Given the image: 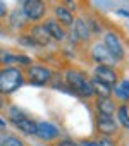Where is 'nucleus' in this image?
<instances>
[{
  "instance_id": "2eb2a0df",
  "label": "nucleus",
  "mask_w": 129,
  "mask_h": 146,
  "mask_svg": "<svg viewBox=\"0 0 129 146\" xmlns=\"http://www.w3.org/2000/svg\"><path fill=\"white\" fill-rule=\"evenodd\" d=\"M14 125H16L21 132H24V134H29V136L36 134V122H35L28 113H26L24 117H21V119L14 120Z\"/></svg>"
},
{
  "instance_id": "a211bd4d",
  "label": "nucleus",
  "mask_w": 129,
  "mask_h": 146,
  "mask_svg": "<svg viewBox=\"0 0 129 146\" xmlns=\"http://www.w3.org/2000/svg\"><path fill=\"white\" fill-rule=\"evenodd\" d=\"M16 23H19V24H17L19 28H23V26L26 24V17H24V14H23L21 9H16V11L12 12V16H11V26H12V28H16Z\"/></svg>"
},
{
  "instance_id": "dca6fc26",
  "label": "nucleus",
  "mask_w": 129,
  "mask_h": 146,
  "mask_svg": "<svg viewBox=\"0 0 129 146\" xmlns=\"http://www.w3.org/2000/svg\"><path fill=\"white\" fill-rule=\"evenodd\" d=\"M90 83H91V88H93V95H96L98 98H110L112 96V86L98 81L96 78H91Z\"/></svg>"
},
{
  "instance_id": "b1692460",
  "label": "nucleus",
  "mask_w": 129,
  "mask_h": 146,
  "mask_svg": "<svg viewBox=\"0 0 129 146\" xmlns=\"http://www.w3.org/2000/svg\"><path fill=\"white\" fill-rule=\"evenodd\" d=\"M57 146H79V144H76V143L71 141V139H64V141L57 143Z\"/></svg>"
},
{
  "instance_id": "412c9836",
  "label": "nucleus",
  "mask_w": 129,
  "mask_h": 146,
  "mask_svg": "<svg viewBox=\"0 0 129 146\" xmlns=\"http://www.w3.org/2000/svg\"><path fill=\"white\" fill-rule=\"evenodd\" d=\"M114 91H115V96H117V98H120L122 102H129V95H127L120 86H115V88H114Z\"/></svg>"
},
{
  "instance_id": "0eeeda50",
  "label": "nucleus",
  "mask_w": 129,
  "mask_h": 146,
  "mask_svg": "<svg viewBox=\"0 0 129 146\" xmlns=\"http://www.w3.org/2000/svg\"><path fill=\"white\" fill-rule=\"evenodd\" d=\"M96 129L100 131V134H103V137H110L117 132L119 124H117V120H114V117L96 115Z\"/></svg>"
},
{
  "instance_id": "9d476101",
  "label": "nucleus",
  "mask_w": 129,
  "mask_h": 146,
  "mask_svg": "<svg viewBox=\"0 0 129 146\" xmlns=\"http://www.w3.org/2000/svg\"><path fill=\"white\" fill-rule=\"evenodd\" d=\"M72 36H74L78 41L86 43V41L90 40V36H91V31H90L88 21H84L83 17L74 19V24H72Z\"/></svg>"
},
{
  "instance_id": "aec40b11",
  "label": "nucleus",
  "mask_w": 129,
  "mask_h": 146,
  "mask_svg": "<svg viewBox=\"0 0 129 146\" xmlns=\"http://www.w3.org/2000/svg\"><path fill=\"white\" fill-rule=\"evenodd\" d=\"M0 146H24V144H23V141H21V139H17V137H12V136H11V137L4 139Z\"/></svg>"
},
{
  "instance_id": "f3484780",
  "label": "nucleus",
  "mask_w": 129,
  "mask_h": 146,
  "mask_svg": "<svg viewBox=\"0 0 129 146\" xmlns=\"http://www.w3.org/2000/svg\"><path fill=\"white\" fill-rule=\"evenodd\" d=\"M117 120L122 127L129 129V113H127V105H120L117 107Z\"/></svg>"
},
{
  "instance_id": "cd10ccee",
  "label": "nucleus",
  "mask_w": 129,
  "mask_h": 146,
  "mask_svg": "<svg viewBox=\"0 0 129 146\" xmlns=\"http://www.w3.org/2000/svg\"><path fill=\"white\" fill-rule=\"evenodd\" d=\"M4 107H5V102H4V96H2V95H0V110H2Z\"/></svg>"
},
{
  "instance_id": "423d86ee",
  "label": "nucleus",
  "mask_w": 129,
  "mask_h": 146,
  "mask_svg": "<svg viewBox=\"0 0 129 146\" xmlns=\"http://www.w3.org/2000/svg\"><path fill=\"white\" fill-rule=\"evenodd\" d=\"M98 81L108 84V86H115L117 79H119V74H117V70L110 65H96L95 67V76Z\"/></svg>"
},
{
  "instance_id": "20e7f679",
  "label": "nucleus",
  "mask_w": 129,
  "mask_h": 146,
  "mask_svg": "<svg viewBox=\"0 0 129 146\" xmlns=\"http://www.w3.org/2000/svg\"><path fill=\"white\" fill-rule=\"evenodd\" d=\"M103 46L107 48V52H108V55L112 57L114 62H120L124 58V46H122V43H120V40L115 33H112V31L105 33Z\"/></svg>"
},
{
  "instance_id": "5701e85b",
  "label": "nucleus",
  "mask_w": 129,
  "mask_h": 146,
  "mask_svg": "<svg viewBox=\"0 0 129 146\" xmlns=\"http://www.w3.org/2000/svg\"><path fill=\"white\" fill-rule=\"evenodd\" d=\"M7 16V5L5 2H0V19H4Z\"/></svg>"
},
{
  "instance_id": "ddd939ff",
  "label": "nucleus",
  "mask_w": 129,
  "mask_h": 146,
  "mask_svg": "<svg viewBox=\"0 0 129 146\" xmlns=\"http://www.w3.org/2000/svg\"><path fill=\"white\" fill-rule=\"evenodd\" d=\"M91 57L95 62H98V65H110L114 62L112 57L108 55L107 48L103 46V43H95L91 46Z\"/></svg>"
},
{
  "instance_id": "6e6552de",
  "label": "nucleus",
  "mask_w": 129,
  "mask_h": 146,
  "mask_svg": "<svg viewBox=\"0 0 129 146\" xmlns=\"http://www.w3.org/2000/svg\"><path fill=\"white\" fill-rule=\"evenodd\" d=\"M53 14H55V21H57L62 28H72L76 17H74V14H72L71 9H67L66 5H55Z\"/></svg>"
},
{
  "instance_id": "c85d7f7f",
  "label": "nucleus",
  "mask_w": 129,
  "mask_h": 146,
  "mask_svg": "<svg viewBox=\"0 0 129 146\" xmlns=\"http://www.w3.org/2000/svg\"><path fill=\"white\" fill-rule=\"evenodd\" d=\"M0 144H2V137H0Z\"/></svg>"
},
{
  "instance_id": "f257e3e1",
  "label": "nucleus",
  "mask_w": 129,
  "mask_h": 146,
  "mask_svg": "<svg viewBox=\"0 0 129 146\" xmlns=\"http://www.w3.org/2000/svg\"><path fill=\"white\" fill-rule=\"evenodd\" d=\"M24 72L17 67H2L0 69V95H12L24 84Z\"/></svg>"
},
{
  "instance_id": "f03ea898",
  "label": "nucleus",
  "mask_w": 129,
  "mask_h": 146,
  "mask_svg": "<svg viewBox=\"0 0 129 146\" xmlns=\"http://www.w3.org/2000/svg\"><path fill=\"white\" fill-rule=\"evenodd\" d=\"M64 81L67 83L71 93H76V95L84 96V98L93 96L91 83H90V79H88V76L84 74V72H81L78 69H67L66 76H64Z\"/></svg>"
},
{
  "instance_id": "bb28decb",
  "label": "nucleus",
  "mask_w": 129,
  "mask_h": 146,
  "mask_svg": "<svg viewBox=\"0 0 129 146\" xmlns=\"http://www.w3.org/2000/svg\"><path fill=\"white\" fill-rule=\"evenodd\" d=\"M81 146H98V143L96 141H83Z\"/></svg>"
},
{
  "instance_id": "4be33fe9",
  "label": "nucleus",
  "mask_w": 129,
  "mask_h": 146,
  "mask_svg": "<svg viewBox=\"0 0 129 146\" xmlns=\"http://www.w3.org/2000/svg\"><path fill=\"white\" fill-rule=\"evenodd\" d=\"M14 62H17V64H23V65H33L31 64V58H28V57H24V55H14Z\"/></svg>"
},
{
  "instance_id": "9b49d317",
  "label": "nucleus",
  "mask_w": 129,
  "mask_h": 146,
  "mask_svg": "<svg viewBox=\"0 0 129 146\" xmlns=\"http://www.w3.org/2000/svg\"><path fill=\"white\" fill-rule=\"evenodd\" d=\"M29 38L33 40V43H35L36 46H47V45H50V41H52V38H50V35L47 33V29L43 28V24L33 26L31 31H29Z\"/></svg>"
},
{
  "instance_id": "393cba45",
  "label": "nucleus",
  "mask_w": 129,
  "mask_h": 146,
  "mask_svg": "<svg viewBox=\"0 0 129 146\" xmlns=\"http://www.w3.org/2000/svg\"><path fill=\"white\" fill-rule=\"evenodd\" d=\"M98 143V146H114V143L110 141V139H107V137H102L100 141H96Z\"/></svg>"
},
{
  "instance_id": "f8f14e48",
  "label": "nucleus",
  "mask_w": 129,
  "mask_h": 146,
  "mask_svg": "<svg viewBox=\"0 0 129 146\" xmlns=\"http://www.w3.org/2000/svg\"><path fill=\"white\" fill-rule=\"evenodd\" d=\"M43 28L47 29V33L50 35L52 40H55V41H64L66 40V29H64L55 19H47L43 23Z\"/></svg>"
},
{
  "instance_id": "39448f33",
  "label": "nucleus",
  "mask_w": 129,
  "mask_h": 146,
  "mask_svg": "<svg viewBox=\"0 0 129 146\" xmlns=\"http://www.w3.org/2000/svg\"><path fill=\"white\" fill-rule=\"evenodd\" d=\"M24 78H28V81L33 84H47L52 79V70L43 65H29Z\"/></svg>"
},
{
  "instance_id": "4468645a",
  "label": "nucleus",
  "mask_w": 129,
  "mask_h": 146,
  "mask_svg": "<svg viewBox=\"0 0 129 146\" xmlns=\"http://www.w3.org/2000/svg\"><path fill=\"white\" fill-rule=\"evenodd\" d=\"M95 107L98 115H105V117H112L114 112H117V103L112 98H96Z\"/></svg>"
},
{
  "instance_id": "a878e982",
  "label": "nucleus",
  "mask_w": 129,
  "mask_h": 146,
  "mask_svg": "<svg viewBox=\"0 0 129 146\" xmlns=\"http://www.w3.org/2000/svg\"><path fill=\"white\" fill-rule=\"evenodd\" d=\"M120 88H122V90H124V91H126V93L129 95V81H127V79H124V81H122Z\"/></svg>"
},
{
  "instance_id": "6ab92c4d",
  "label": "nucleus",
  "mask_w": 129,
  "mask_h": 146,
  "mask_svg": "<svg viewBox=\"0 0 129 146\" xmlns=\"http://www.w3.org/2000/svg\"><path fill=\"white\" fill-rule=\"evenodd\" d=\"M14 64V55L9 50H0V65H11Z\"/></svg>"
},
{
  "instance_id": "1a4fd4ad",
  "label": "nucleus",
  "mask_w": 129,
  "mask_h": 146,
  "mask_svg": "<svg viewBox=\"0 0 129 146\" xmlns=\"http://www.w3.org/2000/svg\"><path fill=\"white\" fill-rule=\"evenodd\" d=\"M36 136L43 141H53L60 136V131L50 122H36Z\"/></svg>"
},
{
  "instance_id": "7ed1b4c3",
  "label": "nucleus",
  "mask_w": 129,
  "mask_h": 146,
  "mask_svg": "<svg viewBox=\"0 0 129 146\" xmlns=\"http://www.w3.org/2000/svg\"><path fill=\"white\" fill-rule=\"evenodd\" d=\"M26 21H40L45 17L47 14V5L40 0H26L23 2V7H21Z\"/></svg>"
}]
</instances>
